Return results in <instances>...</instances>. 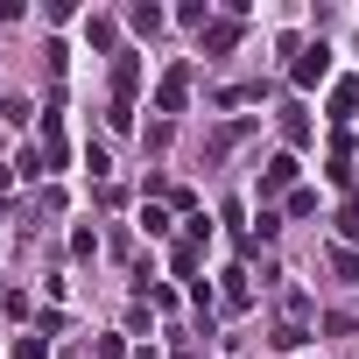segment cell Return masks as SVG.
Wrapping results in <instances>:
<instances>
[{"instance_id": "obj_16", "label": "cell", "mask_w": 359, "mask_h": 359, "mask_svg": "<svg viewBox=\"0 0 359 359\" xmlns=\"http://www.w3.org/2000/svg\"><path fill=\"white\" fill-rule=\"evenodd\" d=\"M338 233H359V191L345 198V212H338Z\"/></svg>"}, {"instance_id": "obj_14", "label": "cell", "mask_w": 359, "mask_h": 359, "mask_svg": "<svg viewBox=\"0 0 359 359\" xmlns=\"http://www.w3.org/2000/svg\"><path fill=\"white\" fill-rule=\"evenodd\" d=\"M176 275H184V282L198 275V240H184V247H176Z\"/></svg>"}, {"instance_id": "obj_9", "label": "cell", "mask_w": 359, "mask_h": 359, "mask_svg": "<svg viewBox=\"0 0 359 359\" xmlns=\"http://www.w3.org/2000/svg\"><path fill=\"white\" fill-rule=\"evenodd\" d=\"M127 22H134L141 36H155V29H162V8H155V0H134V8H127Z\"/></svg>"}, {"instance_id": "obj_13", "label": "cell", "mask_w": 359, "mask_h": 359, "mask_svg": "<svg viewBox=\"0 0 359 359\" xmlns=\"http://www.w3.org/2000/svg\"><path fill=\"white\" fill-rule=\"evenodd\" d=\"M15 359H50V338H43V331H29V338L15 345Z\"/></svg>"}, {"instance_id": "obj_10", "label": "cell", "mask_w": 359, "mask_h": 359, "mask_svg": "<svg viewBox=\"0 0 359 359\" xmlns=\"http://www.w3.org/2000/svg\"><path fill=\"white\" fill-rule=\"evenodd\" d=\"M303 338H310L303 324H275V338H268V345H275V352H303Z\"/></svg>"}, {"instance_id": "obj_8", "label": "cell", "mask_w": 359, "mask_h": 359, "mask_svg": "<svg viewBox=\"0 0 359 359\" xmlns=\"http://www.w3.org/2000/svg\"><path fill=\"white\" fill-rule=\"evenodd\" d=\"M352 113H359V78H338V85H331V120L345 127Z\"/></svg>"}, {"instance_id": "obj_15", "label": "cell", "mask_w": 359, "mask_h": 359, "mask_svg": "<svg viewBox=\"0 0 359 359\" xmlns=\"http://www.w3.org/2000/svg\"><path fill=\"white\" fill-rule=\"evenodd\" d=\"M317 212V191H289V219H310Z\"/></svg>"}, {"instance_id": "obj_2", "label": "cell", "mask_w": 359, "mask_h": 359, "mask_svg": "<svg viewBox=\"0 0 359 359\" xmlns=\"http://www.w3.org/2000/svg\"><path fill=\"white\" fill-rule=\"evenodd\" d=\"M289 78H296V85H324V78H331V50H324V43H303L296 64H289Z\"/></svg>"}, {"instance_id": "obj_11", "label": "cell", "mask_w": 359, "mask_h": 359, "mask_svg": "<svg viewBox=\"0 0 359 359\" xmlns=\"http://www.w3.org/2000/svg\"><path fill=\"white\" fill-rule=\"evenodd\" d=\"M331 268H338L345 282H359V247H331Z\"/></svg>"}, {"instance_id": "obj_17", "label": "cell", "mask_w": 359, "mask_h": 359, "mask_svg": "<svg viewBox=\"0 0 359 359\" xmlns=\"http://www.w3.org/2000/svg\"><path fill=\"white\" fill-rule=\"evenodd\" d=\"M8 184H15V169H0V198H8Z\"/></svg>"}, {"instance_id": "obj_1", "label": "cell", "mask_w": 359, "mask_h": 359, "mask_svg": "<svg viewBox=\"0 0 359 359\" xmlns=\"http://www.w3.org/2000/svg\"><path fill=\"white\" fill-rule=\"evenodd\" d=\"M134 92H141V57H113V127H127L134 120Z\"/></svg>"}, {"instance_id": "obj_5", "label": "cell", "mask_w": 359, "mask_h": 359, "mask_svg": "<svg viewBox=\"0 0 359 359\" xmlns=\"http://www.w3.org/2000/svg\"><path fill=\"white\" fill-rule=\"evenodd\" d=\"M296 184V155H275L268 169H261V198H275V191H289Z\"/></svg>"}, {"instance_id": "obj_7", "label": "cell", "mask_w": 359, "mask_h": 359, "mask_svg": "<svg viewBox=\"0 0 359 359\" xmlns=\"http://www.w3.org/2000/svg\"><path fill=\"white\" fill-rule=\"evenodd\" d=\"M275 127H282V141H289V148H303V141H310V113H303V106H282V113H275Z\"/></svg>"}, {"instance_id": "obj_3", "label": "cell", "mask_w": 359, "mask_h": 359, "mask_svg": "<svg viewBox=\"0 0 359 359\" xmlns=\"http://www.w3.org/2000/svg\"><path fill=\"white\" fill-rule=\"evenodd\" d=\"M184 99H191V64H176V71L155 85V113H184Z\"/></svg>"}, {"instance_id": "obj_12", "label": "cell", "mask_w": 359, "mask_h": 359, "mask_svg": "<svg viewBox=\"0 0 359 359\" xmlns=\"http://www.w3.org/2000/svg\"><path fill=\"white\" fill-rule=\"evenodd\" d=\"M85 36H92V50H113V22H106V15H92V29H85ZM113 57H120V50H113Z\"/></svg>"}, {"instance_id": "obj_4", "label": "cell", "mask_w": 359, "mask_h": 359, "mask_svg": "<svg viewBox=\"0 0 359 359\" xmlns=\"http://www.w3.org/2000/svg\"><path fill=\"white\" fill-rule=\"evenodd\" d=\"M247 134H254V120H226V127L212 134V148H205V155H212V162H226V155H233V148H240Z\"/></svg>"}, {"instance_id": "obj_6", "label": "cell", "mask_w": 359, "mask_h": 359, "mask_svg": "<svg viewBox=\"0 0 359 359\" xmlns=\"http://www.w3.org/2000/svg\"><path fill=\"white\" fill-rule=\"evenodd\" d=\"M233 43H240V22H233V15L205 29V57H233Z\"/></svg>"}]
</instances>
